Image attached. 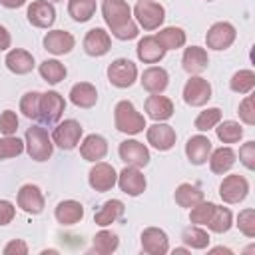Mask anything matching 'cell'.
I'll list each match as a JSON object with an SVG mask.
<instances>
[{
    "label": "cell",
    "mask_w": 255,
    "mask_h": 255,
    "mask_svg": "<svg viewBox=\"0 0 255 255\" xmlns=\"http://www.w3.org/2000/svg\"><path fill=\"white\" fill-rule=\"evenodd\" d=\"M102 14L118 40H133L137 36V26L131 20V10L126 0H104Z\"/></svg>",
    "instance_id": "obj_1"
},
{
    "label": "cell",
    "mask_w": 255,
    "mask_h": 255,
    "mask_svg": "<svg viewBox=\"0 0 255 255\" xmlns=\"http://www.w3.org/2000/svg\"><path fill=\"white\" fill-rule=\"evenodd\" d=\"M114 122H116V129L122 131V133H128V135H135V133L143 131V128H145L143 116L128 100H122V102L116 104Z\"/></svg>",
    "instance_id": "obj_2"
},
{
    "label": "cell",
    "mask_w": 255,
    "mask_h": 255,
    "mask_svg": "<svg viewBox=\"0 0 255 255\" xmlns=\"http://www.w3.org/2000/svg\"><path fill=\"white\" fill-rule=\"evenodd\" d=\"M26 151L32 159L36 161H46L50 159L52 151H54V141L48 135V131L40 126H32L26 129Z\"/></svg>",
    "instance_id": "obj_3"
},
{
    "label": "cell",
    "mask_w": 255,
    "mask_h": 255,
    "mask_svg": "<svg viewBox=\"0 0 255 255\" xmlns=\"http://www.w3.org/2000/svg\"><path fill=\"white\" fill-rule=\"evenodd\" d=\"M133 16L143 30H155L165 20V8L153 0H139L133 8Z\"/></svg>",
    "instance_id": "obj_4"
},
{
    "label": "cell",
    "mask_w": 255,
    "mask_h": 255,
    "mask_svg": "<svg viewBox=\"0 0 255 255\" xmlns=\"http://www.w3.org/2000/svg\"><path fill=\"white\" fill-rule=\"evenodd\" d=\"M137 78V68L128 58H118L108 66V80L116 88H129Z\"/></svg>",
    "instance_id": "obj_5"
},
{
    "label": "cell",
    "mask_w": 255,
    "mask_h": 255,
    "mask_svg": "<svg viewBox=\"0 0 255 255\" xmlns=\"http://www.w3.org/2000/svg\"><path fill=\"white\" fill-rule=\"evenodd\" d=\"M64 108H66L64 98H62L58 92L50 90V92L42 94V98H40V112H38V120H40V122H44V124H56V122L62 118Z\"/></svg>",
    "instance_id": "obj_6"
},
{
    "label": "cell",
    "mask_w": 255,
    "mask_h": 255,
    "mask_svg": "<svg viewBox=\"0 0 255 255\" xmlns=\"http://www.w3.org/2000/svg\"><path fill=\"white\" fill-rule=\"evenodd\" d=\"M80 137H82V126L76 120H64L54 128V133H52V141L60 149H74Z\"/></svg>",
    "instance_id": "obj_7"
},
{
    "label": "cell",
    "mask_w": 255,
    "mask_h": 255,
    "mask_svg": "<svg viewBox=\"0 0 255 255\" xmlns=\"http://www.w3.org/2000/svg\"><path fill=\"white\" fill-rule=\"evenodd\" d=\"M88 181H90V187L92 189L104 193V191H110L118 183V173H116V169L110 163L96 161V165L88 173Z\"/></svg>",
    "instance_id": "obj_8"
},
{
    "label": "cell",
    "mask_w": 255,
    "mask_h": 255,
    "mask_svg": "<svg viewBox=\"0 0 255 255\" xmlns=\"http://www.w3.org/2000/svg\"><path fill=\"white\" fill-rule=\"evenodd\" d=\"M247 193H249V183L239 173L227 175L219 185V195L225 203H239L247 197Z\"/></svg>",
    "instance_id": "obj_9"
},
{
    "label": "cell",
    "mask_w": 255,
    "mask_h": 255,
    "mask_svg": "<svg viewBox=\"0 0 255 255\" xmlns=\"http://www.w3.org/2000/svg\"><path fill=\"white\" fill-rule=\"evenodd\" d=\"M235 36H237V32H235L233 24H229V22H215L207 30L205 42H207V48H211V50H227L235 42Z\"/></svg>",
    "instance_id": "obj_10"
},
{
    "label": "cell",
    "mask_w": 255,
    "mask_h": 255,
    "mask_svg": "<svg viewBox=\"0 0 255 255\" xmlns=\"http://www.w3.org/2000/svg\"><path fill=\"white\" fill-rule=\"evenodd\" d=\"M211 98V86L207 80L199 78V76H193L187 80V84L183 86V102L187 106H193V108H199L203 104H207Z\"/></svg>",
    "instance_id": "obj_11"
},
{
    "label": "cell",
    "mask_w": 255,
    "mask_h": 255,
    "mask_svg": "<svg viewBox=\"0 0 255 255\" xmlns=\"http://www.w3.org/2000/svg\"><path fill=\"white\" fill-rule=\"evenodd\" d=\"M120 157L126 165L145 167L149 163V149L137 139H126L120 143Z\"/></svg>",
    "instance_id": "obj_12"
},
{
    "label": "cell",
    "mask_w": 255,
    "mask_h": 255,
    "mask_svg": "<svg viewBox=\"0 0 255 255\" xmlns=\"http://www.w3.org/2000/svg\"><path fill=\"white\" fill-rule=\"evenodd\" d=\"M118 185H120V189H122L124 193L135 197V195H139V193L145 191L147 181H145V175L139 171V167L126 165V167L120 171V175H118Z\"/></svg>",
    "instance_id": "obj_13"
},
{
    "label": "cell",
    "mask_w": 255,
    "mask_h": 255,
    "mask_svg": "<svg viewBox=\"0 0 255 255\" xmlns=\"http://www.w3.org/2000/svg\"><path fill=\"white\" fill-rule=\"evenodd\" d=\"M18 207L28 215H38L44 211V195L38 185L26 183L18 191Z\"/></svg>",
    "instance_id": "obj_14"
},
{
    "label": "cell",
    "mask_w": 255,
    "mask_h": 255,
    "mask_svg": "<svg viewBox=\"0 0 255 255\" xmlns=\"http://www.w3.org/2000/svg\"><path fill=\"white\" fill-rule=\"evenodd\" d=\"M141 251L149 255H165L169 251V239L163 229L147 227L141 231Z\"/></svg>",
    "instance_id": "obj_15"
},
{
    "label": "cell",
    "mask_w": 255,
    "mask_h": 255,
    "mask_svg": "<svg viewBox=\"0 0 255 255\" xmlns=\"http://www.w3.org/2000/svg\"><path fill=\"white\" fill-rule=\"evenodd\" d=\"M28 22L36 28H50L56 20V8L48 0H34L28 6Z\"/></svg>",
    "instance_id": "obj_16"
},
{
    "label": "cell",
    "mask_w": 255,
    "mask_h": 255,
    "mask_svg": "<svg viewBox=\"0 0 255 255\" xmlns=\"http://www.w3.org/2000/svg\"><path fill=\"white\" fill-rule=\"evenodd\" d=\"M147 141L159 149V151H167L175 145V129L167 124H159L155 122L153 126L147 128Z\"/></svg>",
    "instance_id": "obj_17"
},
{
    "label": "cell",
    "mask_w": 255,
    "mask_h": 255,
    "mask_svg": "<svg viewBox=\"0 0 255 255\" xmlns=\"http://www.w3.org/2000/svg\"><path fill=\"white\" fill-rule=\"evenodd\" d=\"M110 48H112V40L104 28H92L84 36V50L90 56H104L110 52Z\"/></svg>",
    "instance_id": "obj_18"
},
{
    "label": "cell",
    "mask_w": 255,
    "mask_h": 255,
    "mask_svg": "<svg viewBox=\"0 0 255 255\" xmlns=\"http://www.w3.org/2000/svg\"><path fill=\"white\" fill-rule=\"evenodd\" d=\"M74 44H76L74 36L70 32H66V30H52V32H48L44 36V48L48 52L56 54V56H62V54L72 52Z\"/></svg>",
    "instance_id": "obj_19"
},
{
    "label": "cell",
    "mask_w": 255,
    "mask_h": 255,
    "mask_svg": "<svg viewBox=\"0 0 255 255\" xmlns=\"http://www.w3.org/2000/svg\"><path fill=\"white\" fill-rule=\"evenodd\" d=\"M135 52H137V58H139L143 64H155V62L163 60V56H165L167 50L157 42L155 36H143V38L137 42Z\"/></svg>",
    "instance_id": "obj_20"
},
{
    "label": "cell",
    "mask_w": 255,
    "mask_h": 255,
    "mask_svg": "<svg viewBox=\"0 0 255 255\" xmlns=\"http://www.w3.org/2000/svg\"><path fill=\"white\" fill-rule=\"evenodd\" d=\"M80 153H82V157L86 161H94L96 163V161L104 159L106 153H108V141H106V137H102L98 133L86 135L84 141H82V145H80Z\"/></svg>",
    "instance_id": "obj_21"
},
{
    "label": "cell",
    "mask_w": 255,
    "mask_h": 255,
    "mask_svg": "<svg viewBox=\"0 0 255 255\" xmlns=\"http://www.w3.org/2000/svg\"><path fill=\"white\" fill-rule=\"evenodd\" d=\"M211 153V141L205 135H193L185 143V155L193 165H201L209 159Z\"/></svg>",
    "instance_id": "obj_22"
},
{
    "label": "cell",
    "mask_w": 255,
    "mask_h": 255,
    "mask_svg": "<svg viewBox=\"0 0 255 255\" xmlns=\"http://www.w3.org/2000/svg\"><path fill=\"white\" fill-rule=\"evenodd\" d=\"M145 112L151 120L155 122H163V120H169L173 116V104L169 98L165 96H159V94H151L147 100H145Z\"/></svg>",
    "instance_id": "obj_23"
},
{
    "label": "cell",
    "mask_w": 255,
    "mask_h": 255,
    "mask_svg": "<svg viewBox=\"0 0 255 255\" xmlns=\"http://www.w3.org/2000/svg\"><path fill=\"white\" fill-rule=\"evenodd\" d=\"M139 82H141L143 90H147L149 94H161L167 88V84H169V76H167V72L163 68L151 66V68H147L141 74V80Z\"/></svg>",
    "instance_id": "obj_24"
},
{
    "label": "cell",
    "mask_w": 255,
    "mask_h": 255,
    "mask_svg": "<svg viewBox=\"0 0 255 255\" xmlns=\"http://www.w3.org/2000/svg\"><path fill=\"white\" fill-rule=\"evenodd\" d=\"M54 215H56L58 223H62V225H76L84 217V205L80 201L66 199V201H60L56 205Z\"/></svg>",
    "instance_id": "obj_25"
},
{
    "label": "cell",
    "mask_w": 255,
    "mask_h": 255,
    "mask_svg": "<svg viewBox=\"0 0 255 255\" xmlns=\"http://www.w3.org/2000/svg\"><path fill=\"white\" fill-rule=\"evenodd\" d=\"M181 64H183V70L187 74H201L207 64H209V58H207V52L199 46H189L185 48L183 52V58H181Z\"/></svg>",
    "instance_id": "obj_26"
},
{
    "label": "cell",
    "mask_w": 255,
    "mask_h": 255,
    "mask_svg": "<svg viewBox=\"0 0 255 255\" xmlns=\"http://www.w3.org/2000/svg\"><path fill=\"white\" fill-rule=\"evenodd\" d=\"M4 64H6V68H8L12 74L22 76V74L32 72V68H34V56H32L30 52H26V50L16 48V50H10V52L6 54Z\"/></svg>",
    "instance_id": "obj_27"
},
{
    "label": "cell",
    "mask_w": 255,
    "mask_h": 255,
    "mask_svg": "<svg viewBox=\"0 0 255 255\" xmlns=\"http://www.w3.org/2000/svg\"><path fill=\"white\" fill-rule=\"evenodd\" d=\"M70 100L76 108H92L98 102V92L90 82H78L70 90Z\"/></svg>",
    "instance_id": "obj_28"
},
{
    "label": "cell",
    "mask_w": 255,
    "mask_h": 255,
    "mask_svg": "<svg viewBox=\"0 0 255 255\" xmlns=\"http://www.w3.org/2000/svg\"><path fill=\"white\" fill-rule=\"evenodd\" d=\"M124 209H126V207H124V203H122L120 199H110V201H106V203L94 213V221H96V225L106 227V225L118 221V219L124 215Z\"/></svg>",
    "instance_id": "obj_29"
},
{
    "label": "cell",
    "mask_w": 255,
    "mask_h": 255,
    "mask_svg": "<svg viewBox=\"0 0 255 255\" xmlns=\"http://www.w3.org/2000/svg\"><path fill=\"white\" fill-rule=\"evenodd\" d=\"M235 163V151L231 147H217L213 153H209V167L213 173H227Z\"/></svg>",
    "instance_id": "obj_30"
},
{
    "label": "cell",
    "mask_w": 255,
    "mask_h": 255,
    "mask_svg": "<svg viewBox=\"0 0 255 255\" xmlns=\"http://www.w3.org/2000/svg\"><path fill=\"white\" fill-rule=\"evenodd\" d=\"M203 201V191L193 183H181L175 189V203L179 207H193Z\"/></svg>",
    "instance_id": "obj_31"
},
{
    "label": "cell",
    "mask_w": 255,
    "mask_h": 255,
    "mask_svg": "<svg viewBox=\"0 0 255 255\" xmlns=\"http://www.w3.org/2000/svg\"><path fill=\"white\" fill-rule=\"evenodd\" d=\"M205 225H207L213 233H225V231H229L231 225H233V215H231V211H229L227 207L215 205V207H213V213H211V217H209V221H207Z\"/></svg>",
    "instance_id": "obj_32"
},
{
    "label": "cell",
    "mask_w": 255,
    "mask_h": 255,
    "mask_svg": "<svg viewBox=\"0 0 255 255\" xmlns=\"http://www.w3.org/2000/svg\"><path fill=\"white\" fill-rule=\"evenodd\" d=\"M38 72H40V76H42L48 84H60V82L66 78V74H68L66 66H64L62 62H58V60H44V62L40 64Z\"/></svg>",
    "instance_id": "obj_33"
},
{
    "label": "cell",
    "mask_w": 255,
    "mask_h": 255,
    "mask_svg": "<svg viewBox=\"0 0 255 255\" xmlns=\"http://www.w3.org/2000/svg\"><path fill=\"white\" fill-rule=\"evenodd\" d=\"M155 38L165 50H177V48H181L185 44V32L181 28H175V26L163 28L161 32H157Z\"/></svg>",
    "instance_id": "obj_34"
},
{
    "label": "cell",
    "mask_w": 255,
    "mask_h": 255,
    "mask_svg": "<svg viewBox=\"0 0 255 255\" xmlns=\"http://www.w3.org/2000/svg\"><path fill=\"white\" fill-rule=\"evenodd\" d=\"M96 12V0H70L68 14L76 22H88Z\"/></svg>",
    "instance_id": "obj_35"
},
{
    "label": "cell",
    "mask_w": 255,
    "mask_h": 255,
    "mask_svg": "<svg viewBox=\"0 0 255 255\" xmlns=\"http://www.w3.org/2000/svg\"><path fill=\"white\" fill-rule=\"evenodd\" d=\"M181 241L187 245V247H191V249H205L207 245H209V235H207V231H203L201 227H185L183 231H181Z\"/></svg>",
    "instance_id": "obj_36"
},
{
    "label": "cell",
    "mask_w": 255,
    "mask_h": 255,
    "mask_svg": "<svg viewBox=\"0 0 255 255\" xmlns=\"http://www.w3.org/2000/svg\"><path fill=\"white\" fill-rule=\"evenodd\" d=\"M118 245H120V239H118V235L112 233V231H100V233H96V237H94V241H92L94 251L100 253V255H110V253H114V251L118 249Z\"/></svg>",
    "instance_id": "obj_37"
},
{
    "label": "cell",
    "mask_w": 255,
    "mask_h": 255,
    "mask_svg": "<svg viewBox=\"0 0 255 255\" xmlns=\"http://www.w3.org/2000/svg\"><path fill=\"white\" fill-rule=\"evenodd\" d=\"M229 88L237 94H249L255 88V74L251 70H239L231 76Z\"/></svg>",
    "instance_id": "obj_38"
},
{
    "label": "cell",
    "mask_w": 255,
    "mask_h": 255,
    "mask_svg": "<svg viewBox=\"0 0 255 255\" xmlns=\"http://www.w3.org/2000/svg\"><path fill=\"white\" fill-rule=\"evenodd\" d=\"M215 133H217V139L219 141H223V143H235V141H239L243 137V128L237 122L227 120V122H223V124H219L215 128Z\"/></svg>",
    "instance_id": "obj_39"
},
{
    "label": "cell",
    "mask_w": 255,
    "mask_h": 255,
    "mask_svg": "<svg viewBox=\"0 0 255 255\" xmlns=\"http://www.w3.org/2000/svg\"><path fill=\"white\" fill-rule=\"evenodd\" d=\"M40 92H26L20 100V112L30 118V120H38V112H40Z\"/></svg>",
    "instance_id": "obj_40"
},
{
    "label": "cell",
    "mask_w": 255,
    "mask_h": 255,
    "mask_svg": "<svg viewBox=\"0 0 255 255\" xmlns=\"http://www.w3.org/2000/svg\"><path fill=\"white\" fill-rule=\"evenodd\" d=\"M219 122H221V110H219V108H209V110L201 112V114L195 118L193 124H195V129L207 131V129L215 128Z\"/></svg>",
    "instance_id": "obj_41"
},
{
    "label": "cell",
    "mask_w": 255,
    "mask_h": 255,
    "mask_svg": "<svg viewBox=\"0 0 255 255\" xmlns=\"http://www.w3.org/2000/svg\"><path fill=\"white\" fill-rule=\"evenodd\" d=\"M24 151V141H20L14 135H6L0 139V159H8V157H16Z\"/></svg>",
    "instance_id": "obj_42"
},
{
    "label": "cell",
    "mask_w": 255,
    "mask_h": 255,
    "mask_svg": "<svg viewBox=\"0 0 255 255\" xmlns=\"http://www.w3.org/2000/svg\"><path fill=\"white\" fill-rule=\"evenodd\" d=\"M213 207H215V203L199 201L197 205L191 207V211H189V221L195 223V225H205V223L209 221L211 213H213Z\"/></svg>",
    "instance_id": "obj_43"
},
{
    "label": "cell",
    "mask_w": 255,
    "mask_h": 255,
    "mask_svg": "<svg viewBox=\"0 0 255 255\" xmlns=\"http://www.w3.org/2000/svg\"><path fill=\"white\" fill-rule=\"evenodd\" d=\"M237 227H239V231L245 237H249V239L255 237V211L251 207L239 211V215H237Z\"/></svg>",
    "instance_id": "obj_44"
},
{
    "label": "cell",
    "mask_w": 255,
    "mask_h": 255,
    "mask_svg": "<svg viewBox=\"0 0 255 255\" xmlns=\"http://www.w3.org/2000/svg\"><path fill=\"white\" fill-rule=\"evenodd\" d=\"M18 129V116L12 110H6L0 114V131L4 135H12Z\"/></svg>",
    "instance_id": "obj_45"
},
{
    "label": "cell",
    "mask_w": 255,
    "mask_h": 255,
    "mask_svg": "<svg viewBox=\"0 0 255 255\" xmlns=\"http://www.w3.org/2000/svg\"><path fill=\"white\" fill-rule=\"evenodd\" d=\"M239 118L247 124L253 126L255 124V108H253V96H245V100L239 104Z\"/></svg>",
    "instance_id": "obj_46"
},
{
    "label": "cell",
    "mask_w": 255,
    "mask_h": 255,
    "mask_svg": "<svg viewBox=\"0 0 255 255\" xmlns=\"http://www.w3.org/2000/svg\"><path fill=\"white\" fill-rule=\"evenodd\" d=\"M239 159L247 169H255V141H247L239 147Z\"/></svg>",
    "instance_id": "obj_47"
},
{
    "label": "cell",
    "mask_w": 255,
    "mask_h": 255,
    "mask_svg": "<svg viewBox=\"0 0 255 255\" xmlns=\"http://www.w3.org/2000/svg\"><path fill=\"white\" fill-rule=\"evenodd\" d=\"M16 215V207L6 201V199H0V225H8Z\"/></svg>",
    "instance_id": "obj_48"
},
{
    "label": "cell",
    "mask_w": 255,
    "mask_h": 255,
    "mask_svg": "<svg viewBox=\"0 0 255 255\" xmlns=\"http://www.w3.org/2000/svg\"><path fill=\"white\" fill-rule=\"evenodd\" d=\"M28 253V245L22 239H14L4 247V255H26Z\"/></svg>",
    "instance_id": "obj_49"
},
{
    "label": "cell",
    "mask_w": 255,
    "mask_h": 255,
    "mask_svg": "<svg viewBox=\"0 0 255 255\" xmlns=\"http://www.w3.org/2000/svg\"><path fill=\"white\" fill-rule=\"evenodd\" d=\"M10 42H12L10 32H8L4 26H0V52H2V50H8V48H10Z\"/></svg>",
    "instance_id": "obj_50"
},
{
    "label": "cell",
    "mask_w": 255,
    "mask_h": 255,
    "mask_svg": "<svg viewBox=\"0 0 255 255\" xmlns=\"http://www.w3.org/2000/svg\"><path fill=\"white\" fill-rule=\"evenodd\" d=\"M24 2L26 0H0V4L6 8H20V6H24Z\"/></svg>",
    "instance_id": "obj_51"
},
{
    "label": "cell",
    "mask_w": 255,
    "mask_h": 255,
    "mask_svg": "<svg viewBox=\"0 0 255 255\" xmlns=\"http://www.w3.org/2000/svg\"><path fill=\"white\" fill-rule=\"evenodd\" d=\"M231 253V249H225V247H215V249H211V253Z\"/></svg>",
    "instance_id": "obj_52"
},
{
    "label": "cell",
    "mask_w": 255,
    "mask_h": 255,
    "mask_svg": "<svg viewBox=\"0 0 255 255\" xmlns=\"http://www.w3.org/2000/svg\"><path fill=\"white\" fill-rule=\"evenodd\" d=\"M173 253H187V249L185 247H177V249H173Z\"/></svg>",
    "instance_id": "obj_53"
}]
</instances>
